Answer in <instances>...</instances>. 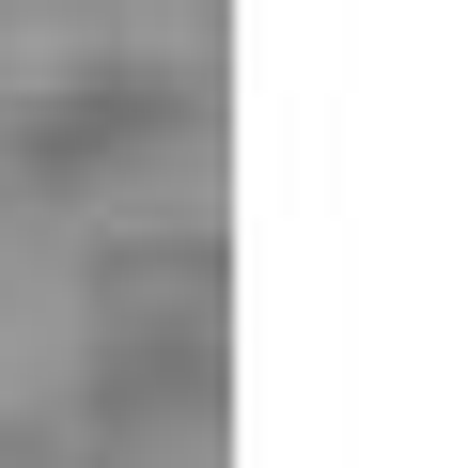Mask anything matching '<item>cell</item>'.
Listing matches in <instances>:
<instances>
[{"label": "cell", "instance_id": "cell-1", "mask_svg": "<svg viewBox=\"0 0 452 468\" xmlns=\"http://www.w3.org/2000/svg\"><path fill=\"white\" fill-rule=\"evenodd\" d=\"M63 375H79V266L32 250V234H0V421L47 406Z\"/></svg>", "mask_w": 452, "mask_h": 468}]
</instances>
